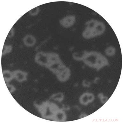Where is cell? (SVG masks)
I'll use <instances>...</instances> for the list:
<instances>
[{"instance_id":"obj_1","label":"cell","mask_w":123,"mask_h":123,"mask_svg":"<svg viewBox=\"0 0 123 123\" xmlns=\"http://www.w3.org/2000/svg\"><path fill=\"white\" fill-rule=\"evenodd\" d=\"M82 61L87 66L96 69L97 71L109 65L106 57L97 51L86 52Z\"/></svg>"},{"instance_id":"obj_2","label":"cell","mask_w":123,"mask_h":123,"mask_svg":"<svg viewBox=\"0 0 123 123\" xmlns=\"http://www.w3.org/2000/svg\"><path fill=\"white\" fill-rule=\"evenodd\" d=\"M86 27L82 33L84 38L89 39L100 36L106 30L105 24L95 19L89 20L86 23Z\"/></svg>"},{"instance_id":"obj_3","label":"cell","mask_w":123,"mask_h":123,"mask_svg":"<svg viewBox=\"0 0 123 123\" xmlns=\"http://www.w3.org/2000/svg\"><path fill=\"white\" fill-rule=\"evenodd\" d=\"M43 118L52 120L54 115L59 109L55 103L47 101L40 105H35Z\"/></svg>"},{"instance_id":"obj_4","label":"cell","mask_w":123,"mask_h":123,"mask_svg":"<svg viewBox=\"0 0 123 123\" xmlns=\"http://www.w3.org/2000/svg\"><path fill=\"white\" fill-rule=\"evenodd\" d=\"M52 72L56 75L58 80L62 82L67 81L69 80L71 75L70 69L63 63L60 64Z\"/></svg>"},{"instance_id":"obj_5","label":"cell","mask_w":123,"mask_h":123,"mask_svg":"<svg viewBox=\"0 0 123 123\" xmlns=\"http://www.w3.org/2000/svg\"><path fill=\"white\" fill-rule=\"evenodd\" d=\"M49 60V52L40 51L36 54L35 57L36 62L39 65L47 68Z\"/></svg>"},{"instance_id":"obj_6","label":"cell","mask_w":123,"mask_h":123,"mask_svg":"<svg viewBox=\"0 0 123 123\" xmlns=\"http://www.w3.org/2000/svg\"><path fill=\"white\" fill-rule=\"evenodd\" d=\"M76 17L74 15H70L65 17L59 21L60 25L64 28H67L72 27L76 21Z\"/></svg>"},{"instance_id":"obj_7","label":"cell","mask_w":123,"mask_h":123,"mask_svg":"<svg viewBox=\"0 0 123 123\" xmlns=\"http://www.w3.org/2000/svg\"><path fill=\"white\" fill-rule=\"evenodd\" d=\"M67 118L66 115L64 110L62 109H59L54 115L52 121H55L64 122Z\"/></svg>"},{"instance_id":"obj_8","label":"cell","mask_w":123,"mask_h":123,"mask_svg":"<svg viewBox=\"0 0 123 123\" xmlns=\"http://www.w3.org/2000/svg\"><path fill=\"white\" fill-rule=\"evenodd\" d=\"M14 78L18 82H21L27 80L28 73L20 70H17L13 72Z\"/></svg>"},{"instance_id":"obj_9","label":"cell","mask_w":123,"mask_h":123,"mask_svg":"<svg viewBox=\"0 0 123 123\" xmlns=\"http://www.w3.org/2000/svg\"><path fill=\"white\" fill-rule=\"evenodd\" d=\"M23 42L26 46L31 47L34 46L37 42L35 37L31 35L25 36L23 38Z\"/></svg>"},{"instance_id":"obj_10","label":"cell","mask_w":123,"mask_h":123,"mask_svg":"<svg viewBox=\"0 0 123 123\" xmlns=\"http://www.w3.org/2000/svg\"><path fill=\"white\" fill-rule=\"evenodd\" d=\"M3 75L4 80L6 83H8L14 78L13 72L9 70H6L3 71Z\"/></svg>"},{"instance_id":"obj_11","label":"cell","mask_w":123,"mask_h":123,"mask_svg":"<svg viewBox=\"0 0 123 123\" xmlns=\"http://www.w3.org/2000/svg\"><path fill=\"white\" fill-rule=\"evenodd\" d=\"M50 98L53 100L61 102L63 101L64 98V95L62 93L59 92L52 95Z\"/></svg>"},{"instance_id":"obj_12","label":"cell","mask_w":123,"mask_h":123,"mask_svg":"<svg viewBox=\"0 0 123 123\" xmlns=\"http://www.w3.org/2000/svg\"><path fill=\"white\" fill-rule=\"evenodd\" d=\"M88 92L84 93L80 97V102L82 105L86 106L89 103L88 98Z\"/></svg>"},{"instance_id":"obj_13","label":"cell","mask_w":123,"mask_h":123,"mask_svg":"<svg viewBox=\"0 0 123 123\" xmlns=\"http://www.w3.org/2000/svg\"><path fill=\"white\" fill-rule=\"evenodd\" d=\"M86 51H84L80 52L74 53L73 54L74 59L77 61H82Z\"/></svg>"},{"instance_id":"obj_14","label":"cell","mask_w":123,"mask_h":123,"mask_svg":"<svg viewBox=\"0 0 123 123\" xmlns=\"http://www.w3.org/2000/svg\"><path fill=\"white\" fill-rule=\"evenodd\" d=\"M116 52V49L113 46H109L105 50L106 55L109 56H112L115 55Z\"/></svg>"},{"instance_id":"obj_15","label":"cell","mask_w":123,"mask_h":123,"mask_svg":"<svg viewBox=\"0 0 123 123\" xmlns=\"http://www.w3.org/2000/svg\"><path fill=\"white\" fill-rule=\"evenodd\" d=\"M12 50V47L11 45H4L2 51V55H3L7 54L11 52Z\"/></svg>"},{"instance_id":"obj_16","label":"cell","mask_w":123,"mask_h":123,"mask_svg":"<svg viewBox=\"0 0 123 123\" xmlns=\"http://www.w3.org/2000/svg\"><path fill=\"white\" fill-rule=\"evenodd\" d=\"M40 12V8L38 6L36 7L29 12V13L31 15L34 16L37 15Z\"/></svg>"},{"instance_id":"obj_17","label":"cell","mask_w":123,"mask_h":123,"mask_svg":"<svg viewBox=\"0 0 123 123\" xmlns=\"http://www.w3.org/2000/svg\"><path fill=\"white\" fill-rule=\"evenodd\" d=\"M98 97L100 99L101 103L105 104L108 101V98L107 97L104 96L102 93H100L98 95Z\"/></svg>"},{"instance_id":"obj_18","label":"cell","mask_w":123,"mask_h":123,"mask_svg":"<svg viewBox=\"0 0 123 123\" xmlns=\"http://www.w3.org/2000/svg\"><path fill=\"white\" fill-rule=\"evenodd\" d=\"M88 98L89 103L92 102L94 100L95 96L94 95L91 93L88 92Z\"/></svg>"},{"instance_id":"obj_19","label":"cell","mask_w":123,"mask_h":123,"mask_svg":"<svg viewBox=\"0 0 123 123\" xmlns=\"http://www.w3.org/2000/svg\"><path fill=\"white\" fill-rule=\"evenodd\" d=\"M91 84L90 82L86 80H84L82 82V85L84 87H90Z\"/></svg>"},{"instance_id":"obj_20","label":"cell","mask_w":123,"mask_h":123,"mask_svg":"<svg viewBox=\"0 0 123 123\" xmlns=\"http://www.w3.org/2000/svg\"><path fill=\"white\" fill-rule=\"evenodd\" d=\"M6 84L7 88L8 89V90L10 92H12L15 91V88L13 86L7 84V83H6Z\"/></svg>"},{"instance_id":"obj_21","label":"cell","mask_w":123,"mask_h":123,"mask_svg":"<svg viewBox=\"0 0 123 123\" xmlns=\"http://www.w3.org/2000/svg\"><path fill=\"white\" fill-rule=\"evenodd\" d=\"M14 34V28H12L10 31H9L7 37L9 38H11L13 37Z\"/></svg>"},{"instance_id":"obj_22","label":"cell","mask_w":123,"mask_h":123,"mask_svg":"<svg viewBox=\"0 0 123 123\" xmlns=\"http://www.w3.org/2000/svg\"><path fill=\"white\" fill-rule=\"evenodd\" d=\"M70 107L67 105H63L62 106V109L63 110H68L70 109Z\"/></svg>"},{"instance_id":"obj_23","label":"cell","mask_w":123,"mask_h":123,"mask_svg":"<svg viewBox=\"0 0 123 123\" xmlns=\"http://www.w3.org/2000/svg\"><path fill=\"white\" fill-rule=\"evenodd\" d=\"M87 115L85 114V113H82V114H81L80 115L79 118H80V119L82 118L87 117Z\"/></svg>"}]
</instances>
